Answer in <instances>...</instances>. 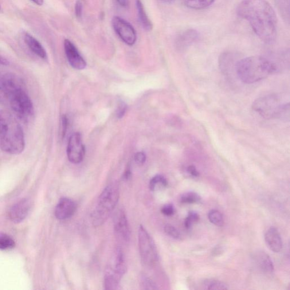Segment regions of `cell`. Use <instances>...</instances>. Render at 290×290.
<instances>
[{"label": "cell", "mask_w": 290, "mask_h": 290, "mask_svg": "<svg viewBox=\"0 0 290 290\" xmlns=\"http://www.w3.org/2000/svg\"><path fill=\"white\" fill-rule=\"evenodd\" d=\"M237 13L247 21L261 40L272 43L276 38L277 20L275 11L266 0H243Z\"/></svg>", "instance_id": "cell-1"}, {"label": "cell", "mask_w": 290, "mask_h": 290, "mask_svg": "<svg viewBox=\"0 0 290 290\" xmlns=\"http://www.w3.org/2000/svg\"><path fill=\"white\" fill-rule=\"evenodd\" d=\"M25 147L24 133L20 124L9 112H0V148L7 153L18 155Z\"/></svg>", "instance_id": "cell-2"}, {"label": "cell", "mask_w": 290, "mask_h": 290, "mask_svg": "<svg viewBox=\"0 0 290 290\" xmlns=\"http://www.w3.org/2000/svg\"><path fill=\"white\" fill-rule=\"evenodd\" d=\"M237 75L242 82L251 84L264 80L275 72V64L268 58L260 56H250L237 62Z\"/></svg>", "instance_id": "cell-3"}, {"label": "cell", "mask_w": 290, "mask_h": 290, "mask_svg": "<svg viewBox=\"0 0 290 290\" xmlns=\"http://www.w3.org/2000/svg\"><path fill=\"white\" fill-rule=\"evenodd\" d=\"M252 108L258 114L265 119L290 121V103L285 102L277 94L259 97L254 101Z\"/></svg>", "instance_id": "cell-4"}, {"label": "cell", "mask_w": 290, "mask_h": 290, "mask_svg": "<svg viewBox=\"0 0 290 290\" xmlns=\"http://www.w3.org/2000/svg\"><path fill=\"white\" fill-rule=\"evenodd\" d=\"M119 197L118 183H113L105 187L97 199L96 209L92 214V222L94 226L102 225L107 220L115 208Z\"/></svg>", "instance_id": "cell-5"}, {"label": "cell", "mask_w": 290, "mask_h": 290, "mask_svg": "<svg viewBox=\"0 0 290 290\" xmlns=\"http://www.w3.org/2000/svg\"><path fill=\"white\" fill-rule=\"evenodd\" d=\"M139 246L143 263L148 266L154 265L158 260L157 248L151 235L143 226L139 230Z\"/></svg>", "instance_id": "cell-6"}, {"label": "cell", "mask_w": 290, "mask_h": 290, "mask_svg": "<svg viewBox=\"0 0 290 290\" xmlns=\"http://www.w3.org/2000/svg\"><path fill=\"white\" fill-rule=\"evenodd\" d=\"M9 104L15 115L21 120H28L33 115L32 101L23 88L15 90L10 97Z\"/></svg>", "instance_id": "cell-7"}, {"label": "cell", "mask_w": 290, "mask_h": 290, "mask_svg": "<svg viewBox=\"0 0 290 290\" xmlns=\"http://www.w3.org/2000/svg\"><path fill=\"white\" fill-rule=\"evenodd\" d=\"M23 83L14 74L0 76V103L9 104L11 95L15 90L23 88Z\"/></svg>", "instance_id": "cell-8"}, {"label": "cell", "mask_w": 290, "mask_h": 290, "mask_svg": "<svg viewBox=\"0 0 290 290\" xmlns=\"http://www.w3.org/2000/svg\"><path fill=\"white\" fill-rule=\"evenodd\" d=\"M127 268L118 262L111 260L105 268L104 272V286L106 290L118 289L121 280Z\"/></svg>", "instance_id": "cell-9"}, {"label": "cell", "mask_w": 290, "mask_h": 290, "mask_svg": "<svg viewBox=\"0 0 290 290\" xmlns=\"http://www.w3.org/2000/svg\"><path fill=\"white\" fill-rule=\"evenodd\" d=\"M112 25L116 33L125 44L132 46L137 41V33L134 28L128 22L119 16L113 17Z\"/></svg>", "instance_id": "cell-10"}, {"label": "cell", "mask_w": 290, "mask_h": 290, "mask_svg": "<svg viewBox=\"0 0 290 290\" xmlns=\"http://www.w3.org/2000/svg\"><path fill=\"white\" fill-rule=\"evenodd\" d=\"M85 154V147L81 135L77 132L73 133L70 137L67 147L69 161L74 164L80 163L83 160Z\"/></svg>", "instance_id": "cell-11"}, {"label": "cell", "mask_w": 290, "mask_h": 290, "mask_svg": "<svg viewBox=\"0 0 290 290\" xmlns=\"http://www.w3.org/2000/svg\"><path fill=\"white\" fill-rule=\"evenodd\" d=\"M64 46L66 56L69 64L74 69H84L86 66V62L73 43L69 39H65Z\"/></svg>", "instance_id": "cell-12"}, {"label": "cell", "mask_w": 290, "mask_h": 290, "mask_svg": "<svg viewBox=\"0 0 290 290\" xmlns=\"http://www.w3.org/2000/svg\"><path fill=\"white\" fill-rule=\"evenodd\" d=\"M31 208V202L29 199L23 198L15 203L9 211V217L11 222L19 223L27 217Z\"/></svg>", "instance_id": "cell-13"}, {"label": "cell", "mask_w": 290, "mask_h": 290, "mask_svg": "<svg viewBox=\"0 0 290 290\" xmlns=\"http://www.w3.org/2000/svg\"><path fill=\"white\" fill-rule=\"evenodd\" d=\"M113 226L116 236L125 242L130 239V231L126 215L123 210L117 211L113 218Z\"/></svg>", "instance_id": "cell-14"}, {"label": "cell", "mask_w": 290, "mask_h": 290, "mask_svg": "<svg viewBox=\"0 0 290 290\" xmlns=\"http://www.w3.org/2000/svg\"><path fill=\"white\" fill-rule=\"evenodd\" d=\"M77 206L72 199L68 198L60 199L54 211L56 218L60 220H65L72 217L76 212Z\"/></svg>", "instance_id": "cell-15"}, {"label": "cell", "mask_w": 290, "mask_h": 290, "mask_svg": "<svg viewBox=\"0 0 290 290\" xmlns=\"http://www.w3.org/2000/svg\"><path fill=\"white\" fill-rule=\"evenodd\" d=\"M198 38L197 31L193 29L184 31L178 35L176 41V46L180 50H184L189 48Z\"/></svg>", "instance_id": "cell-16"}, {"label": "cell", "mask_w": 290, "mask_h": 290, "mask_svg": "<svg viewBox=\"0 0 290 290\" xmlns=\"http://www.w3.org/2000/svg\"><path fill=\"white\" fill-rule=\"evenodd\" d=\"M265 240L269 249L273 252L278 253L283 246L282 240L279 232L275 227H271L266 233Z\"/></svg>", "instance_id": "cell-17"}, {"label": "cell", "mask_w": 290, "mask_h": 290, "mask_svg": "<svg viewBox=\"0 0 290 290\" xmlns=\"http://www.w3.org/2000/svg\"><path fill=\"white\" fill-rule=\"evenodd\" d=\"M253 260L257 267L262 272L271 274L274 272V266L271 258L268 254L262 251H258L254 254Z\"/></svg>", "instance_id": "cell-18"}, {"label": "cell", "mask_w": 290, "mask_h": 290, "mask_svg": "<svg viewBox=\"0 0 290 290\" xmlns=\"http://www.w3.org/2000/svg\"><path fill=\"white\" fill-rule=\"evenodd\" d=\"M23 38L26 45L31 51L43 59H46L47 58L46 50L38 39L29 33H25Z\"/></svg>", "instance_id": "cell-19"}, {"label": "cell", "mask_w": 290, "mask_h": 290, "mask_svg": "<svg viewBox=\"0 0 290 290\" xmlns=\"http://www.w3.org/2000/svg\"><path fill=\"white\" fill-rule=\"evenodd\" d=\"M136 7L139 21L143 28L146 31H151L153 28V25L148 17L145 11L143 3L141 0H136Z\"/></svg>", "instance_id": "cell-20"}, {"label": "cell", "mask_w": 290, "mask_h": 290, "mask_svg": "<svg viewBox=\"0 0 290 290\" xmlns=\"http://www.w3.org/2000/svg\"><path fill=\"white\" fill-rule=\"evenodd\" d=\"M183 1L184 5L188 8L201 10L212 5L215 0H183Z\"/></svg>", "instance_id": "cell-21"}, {"label": "cell", "mask_w": 290, "mask_h": 290, "mask_svg": "<svg viewBox=\"0 0 290 290\" xmlns=\"http://www.w3.org/2000/svg\"><path fill=\"white\" fill-rule=\"evenodd\" d=\"M167 185L166 179L161 175H157L151 179L149 187L151 191H156L164 189Z\"/></svg>", "instance_id": "cell-22"}, {"label": "cell", "mask_w": 290, "mask_h": 290, "mask_svg": "<svg viewBox=\"0 0 290 290\" xmlns=\"http://www.w3.org/2000/svg\"><path fill=\"white\" fill-rule=\"evenodd\" d=\"M203 289L211 290H222L229 289L228 286L221 281L214 280H207L203 282Z\"/></svg>", "instance_id": "cell-23"}, {"label": "cell", "mask_w": 290, "mask_h": 290, "mask_svg": "<svg viewBox=\"0 0 290 290\" xmlns=\"http://www.w3.org/2000/svg\"><path fill=\"white\" fill-rule=\"evenodd\" d=\"M201 200L202 199L199 195L194 192H187L183 194L180 198V202L188 203V204L200 203Z\"/></svg>", "instance_id": "cell-24"}, {"label": "cell", "mask_w": 290, "mask_h": 290, "mask_svg": "<svg viewBox=\"0 0 290 290\" xmlns=\"http://www.w3.org/2000/svg\"><path fill=\"white\" fill-rule=\"evenodd\" d=\"M15 245V242L13 238L5 234H0V249H13Z\"/></svg>", "instance_id": "cell-25"}, {"label": "cell", "mask_w": 290, "mask_h": 290, "mask_svg": "<svg viewBox=\"0 0 290 290\" xmlns=\"http://www.w3.org/2000/svg\"><path fill=\"white\" fill-rule=\"evenodd\" d=\"M208 219L212 224L217 226H222L224 223V219L220 211L217 210H211L208 213Z\"/></svg>", "instance_id": "cell-26"}, {"label": "cell", "mask_w": 290, "mask_h": 290, "mask_svg": "<svg viewBox=\"0 0 290 290\" xmlns=\"http://www.w3.org/2000/svg\"><path fill=\"white\" fill-rule=\"evenodd\" d=\"M278 4L282 17L285 19L286 21L289 22L290 0H278Z\"/></svg>", "instance_id": "cell-27"}, {"label": "cell", "mask_w": 290, "mask_h": 290, "mask_svg": "<svg viewBox=\"0 0 290 290\" xmlns=\"http://www.w3.org/2000/svg\"><path fill=\"white\" fill-rule=\"evenodd\" d=\"M199 216L198 214L195 211H191L188 214V216L184 222V226L186 228L189 229L194 223L197 222L199 221Z\"/></svg>", "instance_id": "cell-28"}, {"label": "cell", "mask_w": 290, "mask_h": 290, "mask_svg": "<svg viewBox=\"0 0 290 290\" xmlns=\"http://www.w3.org/2000/svg\"><path fill=\"white\" fill-rule=\"evenodd\" d=\"M141 285L144 290L158 289L157 286L153 281L146 276H143L141 279Z\"/></svg>", "instance_id": "cell-29"}, {"label": "cell", "mask_w": 290, "mask_h": 290, "mask_svg": "<svg viewBox=\"0 0 290 290\" xmlns=\"http://www.w3.org/2000/svg\"><path fill=\"white\" fill-rule=\"evenodd\" d=\"M164 231L168 236L178 240L181 238L179 231L175 228V227L171 225L168 224L164 226Z\"/></svg>", "instance_id": "cell-30"}, {"label": "cell", "mask_w": 290, "mask_h": 290, "mask_svg": "<svg viewBox=\"0 0 290 290\" xmlns=\"http://www.w3.org/2000/svg\"><path fill=\"white\" fill-rule=\"evenodd\" d=\"M68 119L66 115H62L60 121V136L61 139H63L66 135L68 127Z\"/></svg>", "instance_id": "cell-31"}, {"label": "cell", "mask_w": 290, "mask_h": 290, "mask_svg": "<svg viewBox=\"0 0 290 290\" xmlns=\"http://www.w3.org/2000/svg\"><path fill=\"white\" fill-rule=\"evenodd\" d=\"M161 211L166 216H171L175 213V207L173 205L166 204L162 207Z\"/></svg>", "instance_id": "cell-32"}, {"label": "cell", "mask_w": 290, "mask_h": 290, "mask_svg": "<svg viewBox=\"0 0 290 290\" xmlns=\"http://www.w3.org/2000/svg\"><path fill=\"white\" fill-rule=\"evenodd\" d=\"M127 110V105L126 104L124 103V102H121L120 103L118 108L117 109V117H118L119 119H121L122 117H124L125 113H126Z\"/></svg>", "instance_id": "cell-33"}, {"label": "cell", "mask_w": 290, "mask_h": 290, "mask_svg": "<svg viewBox=\"0 0 290 290\" xmlns=\"http://www.w3.org/2000/svg\"><path fill=\"white\" fill-rule=\"evenodd\" d=\"M146 156L143 152H139L135 156V162L139 165H142L146 162Z\"/></svg>", "instance_id": "cell-34"}, {"label": "cell", "mask_w": 290, "mask_h": 290, "mask_svg": "<svg viewBox=\"0 0 290 290\" xmlns=\"http://www.w3.org/2000/svg\"><path fill=\"white\" fill-rule=\"evenodd\" d=\"M82 11H83V3L81 0H78L75 5V14L78 19L82 18Z\"/></svg>", "instance_id": "cell-35"}, {"label": "cell", "mask_w": 290, "mask_h": 290, "mask_svg": "<svg viewBox=\"0 0 290 290\" xmlns=\"http://www.w3.org/2000/svg\"><path fill=\"white\" fill-rule=\"evenodd\" d=\"M187 171L193 177H198L199 174L198 171L197 170L196 168L194 166H190L187 168Z\"/></svg>", "instance_id": "cell-36"}, {"label": "cell", "mask_w": 290, "mask_h": 290, "mask_svg": "<svg viewBox=\"0 0 290 290\" xmlns=\"http://www.w3.org/2000/svg\"><path fill=\"white\" fill-rule=\"evenodd\" d=\"M119 4L123 7H126L128 5V0H116Z\"/></svg>", "instance_id": "cell-37"}, {"label": "cell", "mask_w": 290, "mask_h": 290, "mask_svg": "<svg viewBox=\"0 0 290 290\" xmlns=\"http://www.w3.org/2000/svg\"><path fill=\"white\" fill-rule=\"evenodd\" d=\"M123 177L124 179L125 180H128L130 179V178L131 177V171L129 170H128L126 171H125Z\"/></svg>", "instance_id": "cell-38"}, {"label": "cell", "mask_w": 290, "mask_h": 290, "mask_svg": "<svg viewBox=\"0 0 290 290\" xmlns=\"http://www.w3.org/2000/svg\"><path fill=\"white\" fill-rule=\"evenodd\" d=\"M9 64V62L5 58L0 56V65H7Z\"/></svg>", "instance_id": "cell-39"}, {"label": "cell", "mask_w": 290, "mask_h": 290, "mask_svg": "<svg viewBox=\"0 0 290 290\" xmlns=\"http://www.w3.org/2000/svg\"><path fill=\"white\" fill-rule=\"evenodd\" d=\"M31 1L38 6H42L44 3V0H31Z\"/></svg>", "instance_id": "cell-40"}, {"label": "cell", "mask_w": 290, "mask_h": 290, "mask_svg": "<svg viewBox=\"0 0 290 290\" xmlns=\"http://www.w3.org/2000/svg\"><path fill=\"white\" fill-rule=\"evenodd\" d=\"M222 247H220V246H219V247H217L216 249H215L214 250V252H213V255H215V254H216V255H218V254H220L222 253Z\"/></svg>", "instance_id": "cell-41"}, {"label": "cell", "mask_w": 290, "mask_h": 290, "mask_svg": "<svg viewBox=\"0 0 290 290\" xmlns=\"http://www.w3.org/2000/svg\"><path fill=\"white\" fill-rule=\"evenodd\" d=\"M160 1H162L164 2L170 3L174 2V1H176V0H160Z\"/></svg>", "instance_id": "cell-42"}, {"label": "cell", "mask_w": 290, "mask_h": 290, "mask_svg": "<svg viewBox=\"0 0 290 290\" xmlns=\"http://www.w3.org/2000/svg\"><path fill=\"white\" fill-rule=\"evenodd\" d=\"M0 9H1V6H0Z\"/></svg>", "instance_id": "cell-43"}]
</instances>
